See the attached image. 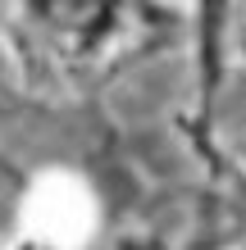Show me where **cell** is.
I'll return each mask as SVG.
<instances>
[{
  "mask_svg": "<svg viewBox=\"0 0 246 250\" xmlns=\"http://www.w3.org/2000/svg\"><path fill=\"white\" fill-rule=\"evenodd\" d=\"M87 214H91V209H87V196L73 182H46L37 191V200H32L37 228L55 232V237H68V241L87 228Z\"/></svg>",
  "mask_w": 246,
  "mask_h": 250,
  "instance_id": "obj_1",
  "label": "cell"
}]
</instances>
